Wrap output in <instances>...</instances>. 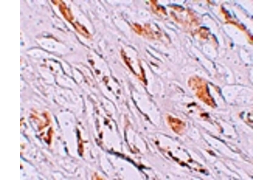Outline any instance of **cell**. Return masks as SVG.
Masks as SVG:
<instances>
[{
    "label": "cell",
    "instance_id": "1",
    "mask_svg": "<svg viewBox=\"0 0 273 180\" xmlns=\"http://www.w3.org/2000/svg\"><path fill=\"white\" fill-rule=\"evenodd\" d=\"M189 83L191 86L196 90L197 95L200 99L209 105L213 104L204 82L199 78H194L190 80Z\"/></svg>",
    "mask_w": 273,
    "mask_h": 180
}]
</instances>
